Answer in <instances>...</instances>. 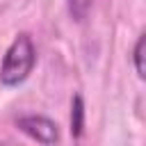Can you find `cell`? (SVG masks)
I'll return each mask as SVG.
<instances>
[{
    "instance_id": "6da1fadb",
    "label": "cell",
    "mask_w": 146,
    "mask_h": 146,
    "mask_svg": "<svg viewBox=\"0 0 146 146\" xmlns=\"http://www.w3.org/2000/svg\"><path fill=\"white\" fill-rule=\"evenodd\" d=\"M36 64V48L27 32H21L7 48L2 64H0V82L5 87L23 84Z\"/></svg>"
},
{
    "instance_id": "7a4b0ae2",
    "label": "cell",
    "mask_w": 146,
    "mask_h": 146,
    "mask_svg": "<svg viewBox=\"0 0 146 146\" xmlns=\"http://www.w3.org/2000/svg\"><path fill=\"white\" fill-rule=\"evenodd\" d=\"M16 128L21 132H25L27 137H32L39 144H55L59 139V130L57 123L43 114H25L16 121Z\"/></svg>"
},
{
    "instance_id": "3957f363",
    "label": "cell",
    "mask_w": 146,
    "mask_h": 146,
    "mask_svg": "<svg viewBox=\"0 0 146 146\" xmlns=\"http://www.w3.org/2000/svg\"><path fill=\"white\" fill-rule=\"evenodd\" d=\"M82 130H84V100L80 94H75L73 103H71V135H73V139H80Z\"/></svg>"
},
{
    "instance_id": "277c9868",
    "label": "cell",
    "mask_w": 146,
    "mask_h": 146,
    "mask_svg": "<svg viewBox=\"0 0 146 146\" xmlns=\"http://www.w3.org/2000/svg\"><path fill=\"white\" fill-rule=\"evenodd\" d=\"M66 5H68V14L75 23H82L91 9V0H66Z\"/></svg>"
},
{
    "instance_id": "5b68a950",
    "label": "cell",
    "mask_w": 146,
    "mask_h": 146,
    "mask_svg": "<svg viewBox=\"0 0 146 146\" xmlns=\"http://www.w3.org/2000/svg\"><path fill=\"white\" fill-rule=\"evenodd\" d=\"M141 55H144V34L137 39V43H135V48H132V64H135V71H137V75L144 80V64H141Z\"/></svg>"
}]
</instances>
